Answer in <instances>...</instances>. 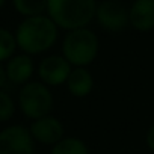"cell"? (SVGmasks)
Masks as SVG:
<instances>
[{"label": "cell", "mask_w": 154, "mask_h": 154, "mask_svg": "<svg viewBox=\"0 0 154 154\" xmlns=\"http://www.w3.org/2000/svg\"><path fill=\"white\" fill-rule=\"evenodd\" d=\"M59 35V27L45 14L26 17L15 30V39L20 50L26 54H41L50 50Z\"/></svg>", "instance_id": "obj_1"}, {"label": "cell", "mask_w": 154, "mask_h": 154, "mask_svg": "<svg viewBox=\"0 0 154 154\" xmlns=\"http://www.w3.org/2000/svg\"><path fill=\"white\" fill-rule=\"evenodd\" d=\"M97 0H48L47 15L59 29L74 30L88 27L95 20Z\"/></svg>", "instance_id": "obj_2"}, {"label": "cell", "mask_w": 154, "mask_h": 154, "mask_svg": "<svg viewBox=\"0 0 154 154\" xmlns=\"http://www.w3.org/2000/svg\"><path fill=\"white\" fill-rule=\"evenodd\" d=\"M100 50V41L94 30L89 27H80L68 30L62 39V56L72 66L91 65Z\"/></svg>", "instance_id": "obj_3"}, {"label": "cell", "mask_w": 154, "mask_h": 154, "mask_svg": "<svg viewBox=\"0 0 154 154\" xmlns=\"http://www.w3.org/2000/svg\"><path fill=\"white\" fill-rule=\"evenodd\" d=\"M18 106L24 116L38 119L50 115L53 109V95L42 82H27L20 89Z\"/></svg>", "instance_id": "obj_4"}, {"label": "cell", "mask_w": 154, "mask_h": 154, "mask_svg": "<svg viewBox=\"0 0 154 154\" xmlns=\"http://www.w3.org/2000/svg\"><path fill=\"white\" fill-rule=\"evenodd\" d=\"M95 20L98 26L107 32H122L130 26L128 6L121 0H101L97 5Z\"/></svg>", "instance_id": "obj_5"}, {"label": "cell", "mask_w": 154, "mask_h": 154, "mask_svg": "<svg viewBox=\"0 0 154 154\" xmlns=\"http://www.w3.org/2000/svg\"><path fill=\"white\" fill-rule=\"evenodd\" d=\"M0 154H35V139L23 125H9L0 131Z\"/></svg>", "instance_id": "obj_6"}, {"label": "cell", "mask_w": 154, "mask_h": 154, "mask_svg": "<svg viewBox=\"0 0 154 154\" xmlns=\"http://www.w3.org/2000/svg\"><path fill=\"white\" fill-rule=\"evenodd\" d=\"M72 65L60 54H51L44 57L38 65V75L47 86H60L65 85L72 71Z\"/></svg>", "instance_id": "obj_7"}, {"label": "cell", "mask_w": 154, "mask_h": 154, "mask_svg": "<svg viewBox=\"0 0 154 154\" xmlns=\"http://www.w3.org/2000/svg\"><path fill=\"white\" fill-rule=\"evenodd\" d=\"M29 130L33 139L42 145H56L59 140L63 139V131H65L62 122L51 115L33 119Z\"/></svg>", "instance_id": "obj_8"}, {"label": "cell", "mask_w": 154, "mask_h": 154, "mask_svg": "<svg viewBox=\"0 0 154 154\" xmlns=\"http://www.w3.org/2000/svg\"><path fill=\"white\" fill-rule=\"evenodd\" d=\"M130 26L137 32H151L154 29V0H133L128 6Z\"/></svg>", "instance_id": "obj_9"}, {"label": "cell", "mask_w": 154, "mask_h": 154, "mask_svg": "<svg viewBox=\"0 0 154 154\" xmlns=\"http://www.w3.org/2000/svg\"><path fill=\"white\" fill-rule=\"evenodd\" d=\"M6 75L8 80L14 85H26L33 75L35 65L29 54H15L6 63Z\"/></svg>", "instance_id": "obj_10"}, {"label": "cell", "mask_w": 154, "mask_h": 154, "mask_svg": "<svg viewBox=\"0 0 154 154\" xmlns=\"http://www.w3.org/2000/svg\"><path fill=\"white\" fill-rule=\"evenodd\" d=\"M65 85L72 97L83 98L88 97L94 89V77L85 66H74Z\"/></svg>", "instance_id": "obj_11"}, {"label": "cell", "mask_w": 154, "mask_h": 154, "mask_svg": "<svg viewBox=\"0 0 154 154\" xmlns=\"http://www.w3.org/2000/svg\"><path fill=\"white\" fill-rule=\"evenodd\" d=\"M50 154H89V149L79 137H63L53 145Z\"/></svg>", "instance_id": "obj_12"}, {"label": "cell", "mask_w": 154, "mask_h": 154, "mask_svg": "<svg viewBox=\"0 0 154 154\" xmlns=\"http://www.w3.org/2000/svg\"><path fill=\"white\" fill-rule=\"evenodd\" d=\"M48 0H12V5L18 14L26 17L42 15L47 12Z\"/></svg>", "instance_id": "obj_13"}, {"label": "cell", "mask_w": 154, "mask_h": 154, "mask_svg": "<svg viewBox=\"0 0 154 154\" xmlns=\"http://www.w3.org/2000/svg\"><path fill=\"white\" fill-rule=\"evenodd\" d=\"M17 39H15V33L9 32L8 29L0 27V62L3 60H9L17 48Z\"/></svg>", "instance_id": "obj_14"}, {"label": "cell", "mask_w": 154, "mask_h": 154, "mask_svg": "<svg viewBox=\"0 0 154 154\" xmlns=\"http://www.w3.org/2000/svg\"><path fill=\"white\" fill-rule=\"evenodd\" d=\"M15 113V103L9 94L0 89V122L9 121Z\"/></svg>", "instance_id": "obj_15"}, {"label": "cell", "mask_w": 154, "mask_h": 154, "mask_svg": "<svg viewBox=\"0 0 154 154\" xmlns=\"http://www.w3.org/2000/svg\"><path fill=\"white\" fill-rule=\"evenodd\" d=\"M145 142H146V146L154 152V124L148 128L146 131V136H145Z\"/></svg>", "instance_id": "obj_16"}, {"label": "cell", "mask_w": 154, "mask_h": 154, "mask_svg": "<svg viewBox=\"0 0 154 154\" xmlns=\"http://www.w3.org/2000/svg\"><path fill=\"white\" fill-rule=\"evenodd\" d=\"M8 82V75H6V69L0 65V89L5 86V83Z\"/></svg>", "instance_id": "obj_17"}, {"label": "cell", "mask_w": 154, "mask_h": 154, "mask_svg": "<svg viewBox=\"0 0 154 154\" xmlns=\"http://www.w3.org/2000/svg\"><path fill=\"white\" fill-rule=\"evenodd\" d=\"M5 2H6V0H0V9L5 6Z\"/></svg>", "instance_id": "obj_18"}]
</instances>
